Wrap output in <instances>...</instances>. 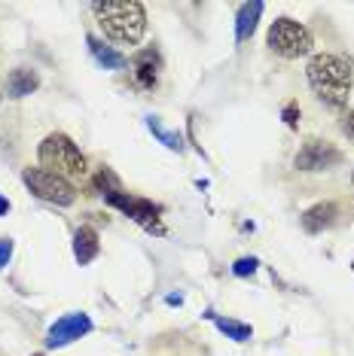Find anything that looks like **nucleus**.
<instances>
[{"label":"nucleus","mask_w":354,"mask_h":356,"mask_svg":"<svg viewBox=\"0 0 354 356\" xmlns=\"http://www.w3.org/2000/svg\"><path fill=\"white\" fill-rule=\"evenodd\" d=\"M104 37L116 46H138L147 31V10L138 0H104L92 6Z\"/></svg>","instance_id":"obj_1"},{"label":"nucleus","mask_w":354,"mask_h":356,"mask_svg":"<svg viewBox=\"0 0 354 356\" xmlns=\"http://www.w3.org/2000/svg\"><path fill=\"white\" fill-rule=\"evenodd\" d=\"M305 76H309L311 92H315L327 107L339 110L348 104L354 79H351V67L339 55H315V58L309 61V67H305Z\"/></svg>","instance_id":"obj_2"},{"label":"nucleus","mask_w":354,"mask_h":356,"mask_svg":"<svg viewBox=\"0 0 354 356\" xmlns=\"http://www.w3.org/2000/svg\"><path fill=\"white\" fill-rule=\"evenodd\" d=\"M40 165L46 171L59 174V177H83L86 174V159L77 149V143L68 134H49L40 143Z\"/></svg>","instance_id":"obj_3"},{"label":"nucleus","mask_w":354,"mask_h":356,"mask_svg":"<svg viewBox=\"0 0 354 356\" xmlns=\"http://www.w3.org/2000/svg\"><path fill=\"white\" fill-rule=\"evenodd\" d=\"M266 43H269V49L278 52L281 58H300V55H309V52H311L315 40H311L309 28L300 25V22H293V19H278V22H272Z\"/></svg>","instance_id":"obj_4"},{"label":"nucleus","mask_w":354,"mask_h":356,"mask_svg":"<svg viewBox=\"0 0 354 356\" xmlns=\"http://www.w3.org/2000/svg\"><path fill=\"white\" fill-rule=\"evenodd\" d=\"M22 180H25V186L40 201H49V204L68 207V204H74V198H77V189L70 186V180L46 171V168H25Z\"/></svg>","instance_id":"obj_5"},{"label":"nucleus","mask_w":354,"mask_h":356,"mask_svg":"<svg viewBox=\"0 0 354 356\" xmlns=\"http://www.w3.org/2000/svg\"><path fill=\"white\" fill-rule=\"evenodd\" d=\"M339 161H342V152L330 140H305L302 149L296 152L293 165L300 171H327V168H336Z\"/></svg>","instance_id":"obj_6"},{"label":"nucleus","mask_w":354,"mask_h":356,"mask_svg":"<svg viewBox=\"0 0 354 356\" xmlns=\"http://www.w3.org/2000/svg\"><path fill=\"white\" fill-rule=\"evenodd\" d=\"M104 201L107 204H114L119 207L123 213H128L134 222H141V225H147V229H159V207L153 204V201H144V198H132L128 192H110V195H104Z\"/></svg>","instance_id":"obj_7"},{"label":"nucleus","mask_w":354,"mask_h":356,"mask_svg":"<svg viewBox=\"0 0 354 356\" xmlns=\"http://www.w3.org/2000/svg\"><path fill=\"white\" fill-rule=\"evenodd\" d=\"M86 332H92V320H88L86 314H68V317H61L49 329L46 344H49V347H64V344L77 341V338H83Z\"/></svg>","instance_id":"obj_8"},{"label":"nucleus","mask_w":354,"mask_h":356,"mask_svg":"<svg viewBox=\"0 0 354 356\" xmlns=\"http://www.w3.org/2000/svg\"><path fill=\"white\" fill-rule=\"evenodd\" d=\"M128 67H132V76H134V86H138V88H144V92L156 88L159 70H162V61H159V52L156 49H141L132 58Z\"/></svg>","instance_id":"obj_9"},{"label":"nucleus","mask_w":354,"mask_h":356,"mask_svg":"<svg viewBox=\"0 0 354 356\" xmlns=\"http://www.w3.org/2000/svg\"><path fill=\"white\" fill-rule=\"evenodd\" d=\"M98 232L92 229V225H83V229H77L74 234V256L79 259V265H86V262H92L95 256H98Z\"/></svg>","instance_id":"obj_10"},{"label":"nucleus","mask_w":354,"mask_h":356,"mask_svg":"<svg viewBox=\"0 0 354 356\" xmlns=\"http://www.w3.org/2000/svg\"><path fill=\"white\" fill-rule=\"evenodd\" d=\"M260 15H263V3H260V0L238 6V19H236V40H238V43H245V40L254 34V28H256V22H260Z\"/></svg>","instance_id":"obj_11"},{"label":"nucleus","mask_w":354,"mask_h":356,"mask_svg":"<svg viewBox=\"0 0 354 356\" xmlns=\"http://www.w3.org/2000/svg\"><path fill=\"white\" fill-rule=\"evenodd\" d=\"M336 204H315V207H309L302 213V225H305V232H324L330 229V225L336 222Z\"/></svg>","instance_id":"obj_12"},{"label":"nucleus","mask_w":354,"mask_h":356,"mask_svg":"<svg viewBox=\"0 0 354 356\" xmlns=\"http://www.w3.org/2000/svg\"><path fill=\"white\" fill-rule=\"evenodd\" d=\"M88 49H92L95 61L104 64V70H119V67H125V64H128V58L123 52L110 49V46H104L101 40H95V37H88Z\"/></svg>","instance_id":"obj_13"},{"label":"nucleus","mask_w":354,"mask_h":356,"mask_svg":"<svg viewBox=\"0 0 354 356\" xmlns=\"http://www.w3.org/2000/svg\"><path fill=\"white\" fill-rule=\"evenodd\" d=\"M37 86H40V76L28 67H19L10 74V95L13 98H25V95H31Z\"/></svg>","instance_id":"obj_14"},{"label":"nucleus","mask_w":354,"mask_h":356,"mask_svg":"<svg viewBox=\"0 0 354 356\" xmlns=\"http://www.w3.org/2000/svg\"><path fill=\"white\" fill-rule=\"evenodd\" d=\"M217 329L223 332V335H229L232 341H247V338L254 335L251 326H245V323H236V320H223V317H214Z\"/></svg>","instance_id":"obj_15"},{"label":"nucleus","mask_w":354,"mask_h":356,"mask_svg":"<svg viewBox=\"0 0 354 356\" xmlns=\"http://www.w3.org/2000/svg\"><path fill=\"white\" fill-rule=\"evenodd\" d=\"M147 125H150V131L159 137V140L165 143L168 149H183V140H180V134H174V131H168V128H162V122H159L156 116H150L147 119Z\"/></svg>","instance_id":"obj_16"},{"label":"nucleus","mask_w":354,"mask_h":356,"mask_svg":"<svg viewBox=\"0 0 354 356\" xmlns=\"http://www.w3.org/2000/svg\"><path fill=\"white\" fill-rule=\"evenodd\" d=\"M256 271V259H238L236 265H232V274H238V277H247V274Z\"/></svg>","instance_id":"obj_17"},{"label":"nucleus","mask_w":354,"mask_h":356,"mask_svg":"<svg viewBox=\"0 0 354 356\" xmlns=\"http://www.w3.org/2000/svg\"><path fill=\"white\" fill-rule=\"evenodd\" d=\"M342 134L348 137V140H354V107L342 116Z\"/></svg>","instance_id":"obj_18"},{"label":"nucleus","mask_w":354,"mask_h":356,"mask_svg":"<svg viewBox=\"0 0 354 356\" xmlns=\"http://www.w3.org/2000/svg\"><path fill=\"white\" fill-rule=\"evenodd\" d=\"M10 256H13V241H0V268H6V262H10Z\"/></svg>","instance_id":"obj_19"},{"label":"nucleus","mask_w":354,"mask_h":356,"mask_svg":"<svg viewBox=\"0 0 354 356\" xmlns=\"http://www.w3.org/2000/svg\"><path fill=\"white\" fill-rule=\"evenodd\" d=\"M284 122L291 125V128H296V104H291V107L284 110Z\"/></svg>","instance_id":"obj_20"},{"label":"nucleus","mask_w":354,"mask_h":356,"mask_svg":"<svg viewBox=\"0 0 354 356\" xmlns=\"http://www.w3.org/2000/svg\"><path fill=\"white\" fill-rule=\"evenodd\" d=\"M6 210H10V201H6L3 195H0V216H3V213H6Z\"/></svg>","instance_id":"obj_21"},{"label":"nucleus","mask_w":354,"mask_h":356,"mask_svg":"<svg viewBox=\"0 0 354 356\" xmlns=\"http://www.w3.org/2000/svg\"><path fill=\"white\" fill-rule=\"evenodd\" d=\"M351 180H354V177H351Z\"/></svg>","instance_id":"obj_22"}]
</instances>
